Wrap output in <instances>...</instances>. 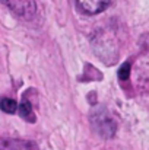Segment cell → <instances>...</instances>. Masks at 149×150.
Returning <instances> with one entry per match:
<instances>
[{"label":"cell","instance_id":"cell-1","mask_svg":"<svg viewBox=\"0 0 149 150\" xmlns=\"http://www.w3.org/2000/svg\"><path fill=\"white\" fill-rule=\"evenodd\" d=\"M91 121H92V127L104 139H111L115 134V131H117V122L113 120V117L105 109L97 111L92 115Z\"/></svg>","mask_w":149,"mask_h":150},{"label":"cell","instance_id":"cell-2","mask_svg":"<svg viewBox=\"0 0 149 150\" xmlns=\"http://www.w3.org/2000/svg\"><path fill=\"white\" fill-rule=\"evenodd\" d=\"M3 3L21 19L31 21L37 13L35 0H3Z\"/></svg>","mask_w":149,"mask_h":150},{"label":"cell","instance_id":"cell-3","mask_svg":"<svg viewBox=\"0 0 149 150\" xmlns=\"http://www.w3.org/2000/svg\"><path fill=\"white\" fill-rule=\"evenodd\" d=\"M79 7L88 15H98L108 7L111 0H76Z\"/></svg>","mask_w":149,"mask_h":150},{"label":"cell","instance_id":"cell-4","mask_svg":"<svg viewBox=\"0 0 149 150\" xmlns=\"http://www.w3.org/2000/svg\"><path fill=\"white\" fill-rule=\"evenodd\" d=\"M25 143L13 137H0V150H22Z\"/></svg>","mask_w":149,"mask_h":150},{"label":"cell","instance_id":"cell-5","mask_svg":"<svg viewBox=\"0 0 149 150\" xmlns=\"http://www.w3.org/2000/svg\"><path fill=\"white\" fill-rule=\"evenodd\" d=\"M18 109H19V114H21L22 118H25V120H28V121H31V122H34V121L37 120V118L32 115V106H31V103L26 99H22L21 105L18 106Z\"/></svg>","mask_w":149,"mask_h":150},{"label":"cell","instance_id":"cell-6","mask_svg":"<svg viewBox=\"0 0 149 150\" xmlns=\"http://www.w3.org/2000/svg\"><path fill=\"white\" fill-rule=\"evenodd\" d=\"M0 109L6 114H13L16 109H18V103L13 99H9V98H3L0 99Z\"/></svg>","mask_w":149,"mask_h":150},{"label":"cell","instance_id":"cell-7","mask_svg":"<svg viewBox=\"0 0 149 150\" xmlns=\"http://www.w3.org/2000/svg\"><path fill=\"white\" fill-rule=\"evenodd\" d=\"M117 74H118V79L120 80H127L130 77V64L129 63H123L121 67L118 69Z\"/></svg>","mask_w":149,"mask_h":150}]
</instances>
